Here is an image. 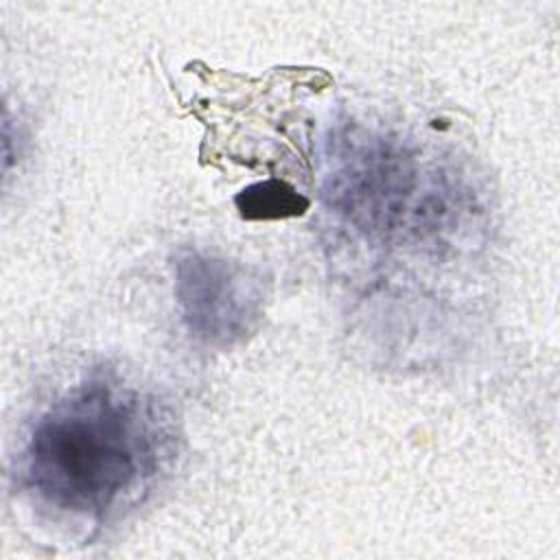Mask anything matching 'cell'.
Wrapping results in <instances>:
<instances>
[{
  "label": "cell",
  "mask_w": 560,
  "mask_h": 560,
  "mask_svg": "<svg viewBox=\"0 0 560 560\" xmlns=\"http://www.w3.org/2000/svg\"><path fill=\"white\" fill-rule=\"evenodd\" d=\"M162 429L140 394L88 381L61 396L35 424L26 479L50 505L103 516L155 472Z\"/></svg>",
  "instance_id": "cell-1"
},
{
  "label": "cell",
  "mask_w": 560,
  "mask_h": 560,
  "mask_svg": "<svg viewBox=\"0 0 560 560\" xmlns=\"http://www.w3.org/2000/svg\"><path fill=\"white\" fill-rule=\"evenodd\" d=\"M322 195L361 232L400 243L440 241L468 212V192L448 171L398 140L370 133L330 144Z\"/></svg>",
  "instance_id": "cell-2"
},
{
  "label": "cell",
  "mask_w": 560,
  "mask_h": 560,
  "mask_svg": "<svg viewBox=\"0 0 560 560\" xmlns=\"http://www.w3.org/2000/svg\"><path fill=\"white\" fill-rule=\"evenodd\" d=\"M175 300L186 328L210 346L245 339L262 317L265 282L243 262L184 252L175 262Z\"/></svg>",
  "instance_id": "cell-3"
},
{
  "label": "cell",
  "mask_w": 560,
  "mask_h": 560,
  "mask_svg": "<svg viewBox=\"0 0 560 560\" xmlns=\"http://www.w3.org/2000/svg\"><path fill=\"white\" fill-rule=\"evenodd\" d=\"M234 203L241 217L247 221L293 219L308 210V199L282 179L249 184L234 197Z\"/></svg>",
  "instance_id": "cell-4"
}]
</instances>
